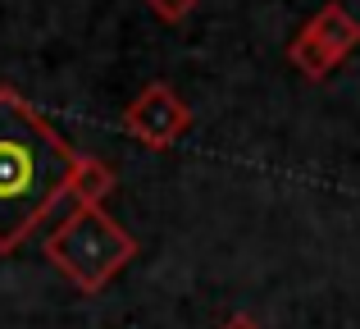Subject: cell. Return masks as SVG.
<instances>
[{
  "label": "cell",
  "mask_w": 360,
  "mask_h": 329,
  "mask_svg": "<svg viewBox=\"0 0 360 329\" xmlns=\"http://www.w3.org/2000/svg\"><path fill=\"white\" fill-rule=\"evenodd\" d=\"M78 151L51 128V119L0 82V252H18L32 229L69 197Z\"/></svg>",
  "instance_id": "cell-1"
},
{
  "label": "cell",
  "mask_w": 360,
  "mask_h": 329,
  "mask_svg": "<svg viewBox=\"0 0 360 329\" xmlns=\"http://www.w3.org/2000/svg\"><path fill=\"white\" fill-rule=\"evenodd\" d=\"M132 256H137V238L105 206H73L46 233V261L87 297H96L105 284H115L132 266Z\"/></svg>",
  "instance_id": "cell-2"
},
{
  "label": "cell",
  "mask_w": 360,
  "mask_h": 329,
  "mask_svg": "<svg viewBox=\"0 0 360 329\" xmlns=\"http://www.w3.org/2000/svg\"><path fill=\"white\" fill-rule=\"evenodd\" d=\"M119 187L115 169H110L101 156H78L73 165V178H69V197L73 206H105V197Z\"/></svg>",
  "instance_id": "cell-5"
},
{
  "label": "cell",
  "mask_w": 360,
  "mask_h": 329,
  "mask_svg": "<svg viewBox=\"0 0 360 329\" xmlns=\"http://www.w3.org/2000/svg\"><path fill=\"white\" fill-rule=\"evenodd\" d=\"M219 329H264V325L255 321V316H246V311H238V316H229V321H224Z\"/></svg>",
  "instance_id": "cell-7"
},
{
  "label": "cell",
  "mask_w": 360,
  "mask_h": 329,
  "mask_svg": "<svg viewBox=\"0 0 360 329\" xmlns=\"http://www.w3.org/2000/svg\"><path fill=\"white\" fill-rule=\"evenodd\" d=\"M187 128H192V110L169 82H146L123 110V133L150 151H169L187 137Z\"/></svg>",
  "instance_id": "cell-4"
},
{
  "label": "cell",
  "mask_w": 360,
  "mask_h": 329,
  "mask_svg": "<svg viewBox=\"0 0 360 329\" xmlns=\"http://www.w3.org/2000/svg\"><path fill=\"white\" fill-rule=\"evenodd\" d=\"M356 46H360V18L347 5L328 0V5L315 9V14L301 23V32L288 42V64L301 78L324 82Z\"/></svg>",
  "instance_id": "cell-3"
},
{
  "label": "cell",
  "mask_w": 360,
  "mask_h": 329,
  "mask_svg": "<svg viewBox=\"0 0 360 329\" xmlns=\"http://www.w3.org/2000/svg\"><path fill=\"white\" fill-rule=\"evenodd\" d=\"M146 5H150V14H155L160 23H183V18L196 14L201 0H146Z\"/></svg>",
  "instance_id": "cell-6"
}]
</instances>
